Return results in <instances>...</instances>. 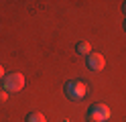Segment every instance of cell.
<instances>
[{"label": "cell", "mask_w": 126, "mask_h": 122, "mask_svg": "<svg viewBox=\"0 0 126 122\" xmlns=\"http://www.w3.org/2000/svg\"><path fill=\"white\" fill-rule=\"evenodd\" d=\"M85 94H88V86H85V81L81 79H71L65 84V96L69 100H83Z\"/></svg>", "instance_id": "cell-1"}, {"label": "cell", "mask_w": 126, "mask_h": 122, "mask_svg": "<svg viewBox=\"0 0 126 122\" xmlns=\"http://www.w3.org/2000/svg\"><path fill=\"white\" fill-rule=\"evenodd\" d=\"M2 87H4V92H8V94L20 92V89L25 87V75H22V73H8V75H4Z\"/></svg>", "instance_id": "cell-2"}, {"label": "cell", "mask_w": 126, "mask_h": 122, "mask_svg": "<svg viewBox=\"0 0 126 122\" xmlns=\"http://www.w3.org/2000/svg\"><path fill=\"white\" fill-rule=\"evenodd\" d=\"M88 122H106L110 118V108L106 104H92L85 114Z\"/></svg>", "instance_id": "cell-3"}, {"label": "cell", "mask_w": 126, "mask_h": 122, "mask_svg": "<svg viewBox=\"0 0 126 122\" xmlns=\"http://www.w3.org/2000/svg\"><path fill=\"white\" fill-rule=\"evenodd\" d=\"M85 65H88V69L92 71H102L106 65V59L102 53H90L88 57H85Z\"/></svg>", "instance_id": "cell-4"}, {"label": "cell", "mask_w": 126, "mask_h": 122, "mask_svg": "<svg viewBox=\"0 0 126 122\" xmlns=\"http://www.w3.org/2000/svg\"><path fill=\"white\" fill-rule=\"evenodd\" d=\"M75 51L79 53V55H85V57H88V55L92 53V45L88 43V41H79V43L75 45Z\"/></svg>", "instance_id": "cell-5"}, {"label": "cell", "mask_w": 126, "mask_h": 122, "mask_svg": "<svg viewBox=\"0 0 126 122\" xmlns=\"http://www.w3.org/2000/svg\"><path fill=\"white\" fill-rule=\"evenodd\" d=\"M27 122H47V118L43 116L41 112H31L27 116Z\"/></svg>", "instance_id": "cell-6"}, {"label": "cell", "mask_w": 126, "mask_h": 122, "mask_svg": "<svg viewBox=\"0 0 126 122\" xmlns=\"http://www.w3.org/2000/svg\"><path fill=\"white\" fill-rule=\"evenodd\" d=\"M6 98H8V92L2 89V92H0V102H6Z\"/></svg>", "instance_id": "cell-7"}, {"label": "cell", "mask_w": 126, "mask_h": 122, "mask_svg": "<svg viewBox=\"0 0 126 122\" xmlns=\"http://www.w3.org/2000/svg\"><path fill=\"white\" fill-rule=\"evenodd\" d=\"M4 75H6V73H4V67L0 65V79H4Z\"/></svg>", "instance_id": "cell-8"}, {"label": "cell", "mask_w": 126, "mask_h": 122, "mask_svg": "<svg viewBox=\"0 0 126 122\" xmlns=\"http://www.w3.org/2000/svg\"><path fill=\"white\" fill-rule=\"evenodd\" d=\"M122 10H124V14H126V2H124V4H122Z\"/></svg>", "instance_id": "cell-9"}, {"label": "cell", "mask_w": 126, "mask_h": 122, "mask_svg": "<svg viewBox=\"0 0 126 122\" xmlns=\"http://www.w3.org/2000/svg\"><path fill=\"white\" fill-rule=\"evenodd\" d=\"M124 31H126V20H124Z\"/></svg>", "instance_id": "cell-10"}, {"label": "cell", "mask_w": 126, "mask_h": 122, "mask_svg": "<svg viewBox=\"0 0 126 122\" xmlns=\"http://www.w3.org/2000/svg\"><path fill=\"white\" fill-rule=\"evenodd\" d=\"M65 122H69V120H65Z\"/></svg>", "instance_id": "cell-11"}]
</instances>
